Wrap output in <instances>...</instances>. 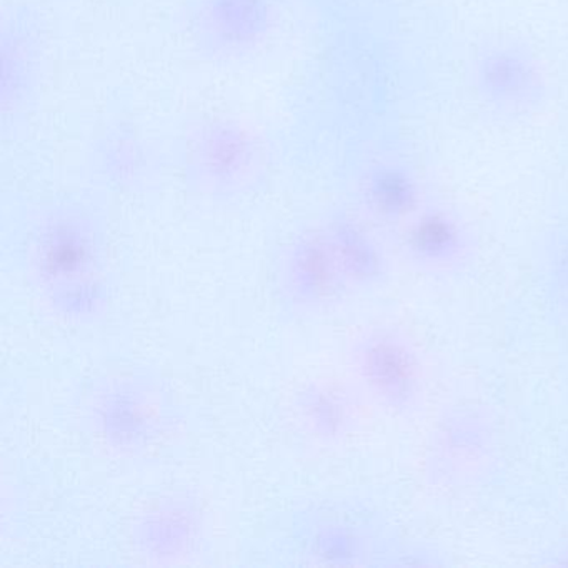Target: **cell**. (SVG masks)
<instances>
[{
  "label": "cell",
  "instance_id": "obj_1",
  "mask_svg": "<svg viewBox=\"0 0 568 568\" xmlns=\"http://www.w3.org/2000/svg\"><path fill=\"white\" fill-rule=\"evenodd\" d=\"M81 418L95 444L109 454L142 458L171 440L182 414L161 375L131 367L99 375L89 384Z\"/></svg>",
  "mask_w": 568,
  "mask_h": 568
},
{
  "label": "cell",
  "instance_id": "obj_2",
  "mask_svg": "<svg viewBox=\"0 0 568 568\" xmlns=\"http://www.w3.org/2000/svg\"><path fill=\"white\" fill-rule=\"evenodd\" d=\"M281 547L301 567H381L390 545L364 510L337 498H308L281 524Z\"/></svg>",
  "mask_w": 568,
  "mask_h": 568
},
{
  "label": "cell",
  "instance_id": "obj_3",
  "mask_svg": "<svg viewBox=\"0 0 568 568\" xmlns=\"http://www.w3.org/2000/svg\"><path fill=\"white\" fill-rule=\"evenodd\" d=\"M361 394L394 417H410L425 397V367L415 342L400 328L372 325L358 332L347 352Z\"/></svg>",
  "mask_w": 568,
  "mask_h": 568
},
{
  "label": "cell",
  "instance_id": "obj_4",
  "mask_svg": "<svg viewBox=\"0 0 568 568\" xmlns=\"http://www.w3.org/2000/svg\"><path fill=\"white\" fill-rule=\"evenodd\" d=\"M498 454V428L477 404L447 408L435 422L425 452L424 477L437 490L470 487L490 474Z\"/></svg>",
  "mask_w": 568,
  "mask_h": 568
},
{
  "label": "cell",
  "instance_id": "obj_5",
  "mask_svg": "<svg viewBox=\"0 0 568 568\" xmlns=\"http://www.w3.org/2000/svg\"><path fill=\"white\" fill-rule=\"evenodd\" d=\"M36 291L108 272L104 232L94 219L78 211H59L39 222L24 255Z\"/></svg>",
  "mask_w": 568,
  "mask_h": 568
},
{
  "label": "cell",
  "instance_id": "obj_6",
  "mask_svg": "<svg viewBox=\"0 0 568 568\" xmlns=\"http://www.w3.org/2000/svg\"><path fill=\"white\" fill-rule=\"evenodd\" d=\"M209 534L204 498L179 488L145 505L129 528L132 550L152 567L187 564L201 554Z\"/></svg>",
  "mask_w": 568,
  "mask_h": 568
},
{
  "label": "cell",
  "instance_id": "obj_7",
  "mask_svg": "<svg viewBox=\"0 0 568 568\" xmlns=\"http://www.w3.org/2000/svg\"><path fill=\"white\" fill-rule=\"evenodd\" d=\"M275 288L282 307L301 317L324 314L347 294L321 227L297 232L281 248Z\"/></svg>",
  "mask_w": 568,
  "mask_h": 568
},
{
  "label": "cell",
  "instance_id": "obj_8",
  "mask_svg": "<svg viewBox=\"0 0 568 568\" xmlns=\"http://www.w3.org/2000/svg\"><path fill=\"white\" fill-rule=\"evenodd\" d=\"M292 414L298 428L324 447L344 444L361 425L357 392L335 378L302 382L292 395Z\"/></svg>",
  "mask_w": 568,
  "mask_h": 568
},
{
  "label": "cell",
  "instance_id": "obj_9",
  "mask_svg": "<svg viewBox=\"0 0 568 568\" xmlns=\"http://www.w3.org/2000/svg\"><path fill=\"white\" fill-rule=\"evenodd\" d=\"M405 261L430 275H452L474 261V245L465 229L444 214L424 215L402 242Z\"/></svg>",
  "mask_w": 568,
  "mask_h": 568
},
{
  "label": "cell",
  "instance_id": "obj_10",
  "mask_svg": "<svg viewBox=\"0 0 568 568\" xmlns=\"http://www.w3.org/2000/svg\"><path fill=\"white\" fill-rule=\"evenodd\" d=\"M321 229L348 291H371L387 281L388 255L358 222L338 215Z\"/></svg>",
  "mask_w": 568,
  "mask_h": 568
},
{
  "label": "cell",
  "instance_id": "obj_11",
  "mask_svg": "<svg viewBox=\"0 0 568 568\" xmlns=\"http://www.w3.org/2000/svg\"><path fill=\"white\" fill-rule=\"evenodd\" d=\"M42 304L58 321L74 327L94 325L108 315L114 288L108 272L41 292Z\"/></svg>",
  "mask_w": 568,
  "mask_h": 568
},
{
  "label": "cell",
  "instance_id": "obj_12",
  "mask_svg": "<svg viewBox=\"0 0 568 568\" xmlns=\"http://www.w3.org/2000/svg\"><path fill=\"white\" fill-rule=\"evenodd\" d=\"M545 265L555 297L568 311V239L558 242L548 251Z\"/></svg>",
  "mask_w": 568,
  "mask_h": 568
},
{
  "label": "cell",
  "instance_id": "obj_13",
  "mask_svg": "<svg viewBox=\"0 0 568 568\" xmlns=\"http://www.w3.org/2000/svg\"><path fill=\"white\" fill-rule=\"evenodd\" d=\"M550 560L547 561V565L550 567H568V545L567 547L557 548L554 550V554L548 555Z\"/></svg>",
  "mask_w": 568,
  "mask_h": 568
}]
</instances>
